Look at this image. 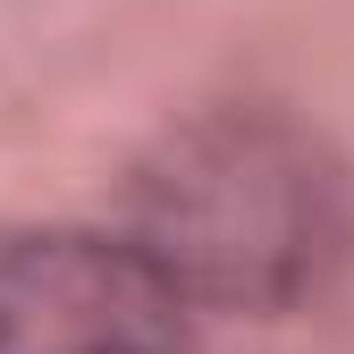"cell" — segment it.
<instances>
[{"mask_svg": "<svg viewBox=\"0 0 354 354\" xmlns=\"http://www.w3.org/2000/svg\"><path fill=\"white\" fill-rule=\"evenodd\" d=\"M177 295L203 304H279L313 295L346 253V186L304 127L270 110H219L169 136L136 177V236Z\"/></svg>", "mask_w": 354, "mask_h": 354, "instance_id": "6da1fadb", "label": "cell"}, {"mask_svg": "<svg viewBox=\"0 0 354 354\" xmlns=\"http://www.w3.org/2000/svg\"><path fill=\"white\" fill-rule=\"evenodd\" d=\"M194 304L169 270L93 228H34L0 245V354H186Z\"/></svg>", "mask_w": 354, "mask_h": 354, "instance_id": "7a4b0ae2", "label": "cell"}]
</instances>
